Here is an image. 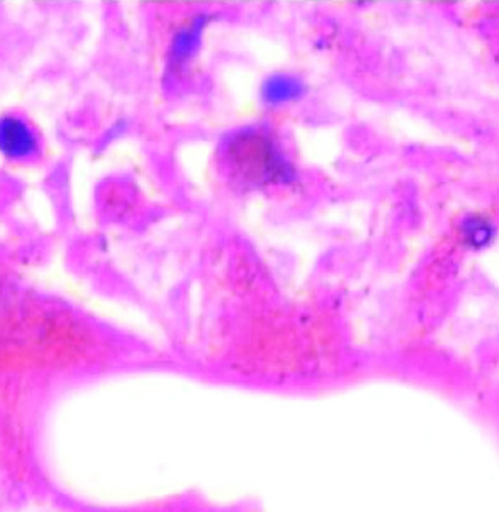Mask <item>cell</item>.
Wrapping results in <instances>:
<instances>
[{
	"label": "cell",
	"instance_id": "1",
	"mask_svg": "<svg viewBox=\"0 0 499 512\" xmlns=\"http://www.w3.org/2000/svg\"><path fill=\"white\" fill-rule=\"evenodd\" d=\"M92 348L89 332L68 313L21 307L0 315V366H56L78 361Z\"/></svg>",
	"mask_w": 499,
	"mask_h": 512
},
{
	"label": "cell",
	"instance_id": "2",
	"mask_svg": "<svg viewBox=\"0 0 499 512\" xmlns=\"http://www.w3.org/2000/svg\"><path fill=\"white\" fill-rule=\"evenodd\" d=\"M225 160L231 173L253 185L289 181L293 174L271 136L258 128H247L229 138Z\"/></svg>",
	"mask_w": 499,
	"mask_h": 512
},
{
	"label": "cell",
	"instance_id": "3",
	"mask_svg": "<svg viewBox=\"0 0 499 512\" xmlns=\"http://www.w3.org/2000/svg\"><path fill=\"white\" fill-rule=\"evenodd\" d=\"M305 94V84L299 78L277 73L264 81L261 97L267 105L278 106L294 102Z\"/></svg>",
	"mask_w": 499,
	"mask_h": 512
},
{
	"label": "cell",
	"instance_id": "4",
	"mask_svg": "<svg viewBox=\"0 0 499 512\" xmlns=\"http://www.w3.org/2000/svg\"><path fill=\"white\" fill-rule=\"evenodd\" d=\"M206 23L204 16H196L187 26L182 27L181 31H177L171 43V62H174V65L184 64L198 51Z\"/></svg>",
	"mask_w": 499,
	"mask_h": 512
},
{
	"label": "cell",
	"instance_id": "5",
	"mask_svg": "<svg viewBox=\"0 0 499 512\" xmlns=\"http://www.w3.org/2000/svg\"><path fill=\"white\" fill-rule=\"evenodd\" d=\"M31 133L18 121H5L0 127V146L7 154L24 155L34 147Z\"/></svg>",
	"mask_w": 499,
	"mask_h": 512
},
{
	"label": "cell",
	"instance_id": "6",
	"mask_svg": "<svg viewBox=\"0 0 499 512\" xmlns=\"http://www.w3.org/2000/svg\"><path fill=\"white\" fill-rule=\"evenodd\" d=\"M460 228H462L463 238L473 249H484L495 238V228L492 223L477 215L466 217Z\"/></svg>",
	"mask_w": 499,
	"mask_h": 512
}]
</instances>
